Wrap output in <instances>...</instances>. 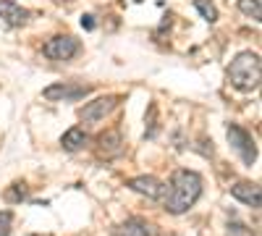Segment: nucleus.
Returning a JSON list of instances; mask_svg holds the SVG:
<instances>
[{
    "mask_svg": "<svg viewBox=\"0 0 262 236\" xmlns=\"http://www.w3.org/2000/svg\"><path fill=\"white\" fill-rule=\"evenodd\" d=\"M194 8L200 11L202 18H207L210 24H215V21H217V8H215L212 0H194Z\"/></svg>",
    "mask_w": 262,
    "mask_h": 236,
    "instance_id": "ddd939ff",
    "label": "nucleus"
},
{
    "mask_svg": "<svg viewBox=\"0 0 262 236\" xmlns=\"http://www.w3.org/2000/svg\"><path fill=\"white\" fill-rule=\"evenodd\" d=\"M81 27H86V29H95V21H92V16H84V18H81Z\"/></svg>",
    "mask_w": 262,
    "mask_h": 236,
    "instance_id": "f3484780",
    "label": "nucleus"
},
{
    "mask_svg": "<svg viewBox=\"0 0 262 236\" xmlns=\"http://www.w3.org/2000/svg\"><path fill=\"white\" fill-rule=\"evenodd\" d=\"M116 102H118V97H113V95L97 97V100H92V102H86L84 108L79 111V118L86 121V123H97V121H102L107 113L116 108Z\"/></svg>",
    "mask_w": 262,
    "mask_h": 236,
    "instance_id": "423d86ee",
    "label": "nucleus"
},
{
    "mask_svg": "<svg viewBox=\"0 0 262 236\" xmlns=\"http://www.w3.org/2000/svg\"><path fill=\"white\" fill-rule=\"evenodd\" d=\"M202 195V176L194 174V170H176L170 179V186H165L163 191V207L173 216H181L186 212Z\"/></svg>",
    "mask_w": 262,
    "mask_h": 236,
    "instance_id": "f257e3e1",
    "label": "nucleus"
},
{
    "mask_svg": "<svg viewBox=\"0 0 262 236\" xmlns=\"http://www.w3.org/2000/svg\"><path fill=\"white\" fill-rule=\"evenodd\" d=\"M231 195L238 200V202H244L249 207H259L262 202V191H259V184H252V181H238L231 186Z\"/></svg>",
    "mask_w": 262,
    "mask_h": 236,
    "instance_id": "1a4fd4ad",
    "label": "nucleus"
},
{
    "mask_svg": "<svg viewBox=\"0 0 262 236\" xmlns=\"http://www.w3.org/2000/svg\"><path fill=\"white\" fill-rule=\"evenodd\" d=\"M226 134H228L231 147L236 149L238 155H242V160H244L247 165H254V163H257V144H254V139H252V134L247 132V128L231 123Z\"/></svg>",
    "mask_w": 262,
    "mask_h": 236,
    "instance_id": "7ed1b4c3",
    "label": "nucleus"
},
{
    "mask_svg": "<svg viewBox=\"0 0 262 236\" xmlns=\"http://www.w3.org/2000/svg\"><path fill=\"white\" fill-rule=\"evenodd\" d=\"M0 18L8 27H24L29 21V11L21 8L18 3H13V0H0Z\"/></svg>",
    "mask_w": 262,
    "mask_h": 236,
    "instance_id": "9d476101",
    "label": "nucleus"
},
{
    "mask_svg": "<svg viewBox=\"0 0 262 236\" xmlns=\"http://www.w3.org/2000/svg\"><path fill=\"white\" fill-rule=\"evenodd\" d=\"M86 92H90V87H84V84H50V87H45V92H42V97L50 100V102H71V100H79L84 97Z\"/></svg>",
    "mask_w": 262,
    "mask_h": 236,
    "instance_id": "39448f33",
    "label": "nucleus"
},
{
    "mask_svg": "<svg viewBox=\"0 0 262 236\" xmlns=\"http://www.w3.org/2000/svg\"><path fill=\"white\" fill-rule=\"evenodd\" d=\"M116 236H158V231H155V226H149V223L142 221V218H128V221L116 231Z\"/></svg>",
    "mask_w": 262,
    "mask_h": 236,
    "instance_id": "9b49d317",
    "label": "nucleus"
},
{
    "mask_svg": "<svg viewBox=\"0 0 262 236\" xmlns=\"http://www.w3.org/2000/svg\"><path fill=\"white\" fill-rule=\"evenodd\" d=\"M259 79H262V60L257 53L247 50V53H238L231 60V66H228L231 87L242 90V92H254L259 87Z\"/></svg>",
    "mask_w": 262,
    "mask_h": 236,
    "instance_id": "f03ea898",
    "label": "nucleus"
},
{
    "mask_svg": "<svg viewBox=\"0 0 262 236\" xmlns=\"http://www.w3.org/2000/svg\"><path fill=\"white\" fill-rule=\"evenodd\" d=\"M60 144H63V149H69V153H76V149H81L84 144H86V134H84V128H79V126H74V128H69L63 137H60Z\"/></svg>",
    "mask_w": 262,
    "mask_h": 236,
    "instance_id": "f8f14e48",
    "label": "nucleus"
},
{
    "mask_svg": "<svg viewBox=\"0 0 262 236\" xmlns=\"http://www.w3.org/2000/svg\"><path fill=\"white\" fill-rule=\"evenodd\" d=\"M11 226H13V212L0 210V236H11Z\"/></svg>",
    "mask_w": 262,
    "mask_h": 236,
    "instance_id": "dca6fc26",
    "label": "nucleus"
},
{
    "mask_svg": "<svg viewBox=\"0 0 262 236\" xmlns=\"http://www.w3.org/2000/svg\"><path fill=\"white\" fill-rule=\"evenodd\" d=\"M97 153L100 158L111 160V158H118L123 153V137L121 132H116V128H107V132H102L97 137Z\"/></svg>",
    "mask_w": 262,
    "mask_h": 236,
    "instance_id": "0eeeda50",
    "label": "nucleus"
},
{
    "mask_svg": "<svg viewBox=\"0 0 262 236\" xmlns=\"http://www.w3.org/2000/svg\"><path fill=\"white\" fill-rule=\"evenodd\" d=\"M42 53H45L50 60H71L79 53V39L71 37V34H58V37L45 42Z\"/></svg>",
    "mask_w": 262,
    "mask_h": 236,
    "instance_id": "20e7f679",
    "label": "nucleus"
},
{
    "mask_svg": "<svg viewBox=\"0 0 262 236\" xmlns=\"http://www.w3.org/2000/svg\"><path fill=\"white\" fill-rule=\"evenodd\" d=\"M128 189L137 191V195H142V197H147V200H163V191H165V186H163L155 176L128 179Z\"/></svg>",
    "mask_w": 262,
    "mask_h": 236,
    "instance_id": "6e6552de",
    "label": "nucleus"
},
{
    "mask_svg": "<svg viewBox=\"0 0 262 236\" xmlns=\"http://www.w3.org/2000/svg\"><path fill=\"white\" fill-rule=\"evenodd\" d=\"M6 202H21L27 200V186L24 184H11V189H6Z\"/></svg>",
    "mask_w": 262,
    "mask_h": 236,
    "instance_id": "2eb2a0df",
    "label": "nucleus"
},
{
    "mask_svg": "<svg viewBox=\"0 0 262 236\" xmlns=\"http://www.w3.org/2000/svg\"><path fill=\"white\" fill-rule=\"evenodd\" d=\"M238 8H242L247 16H252L254 21L262 18V3L259 0H238Z\"/></svg>",
    "mask_w": 262,
    "mask_h": 236,
    "instance_id": "4468645a",
    "label": "nucleus"
}]
</instances>
